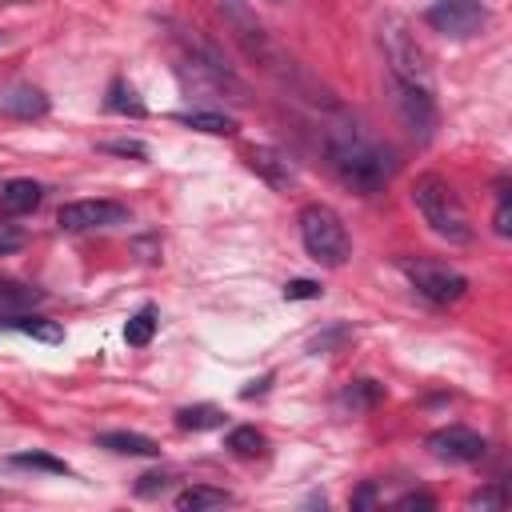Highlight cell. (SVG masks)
<instances>
[{"mask_svg": "<svg viewBox=\"0 0 512 512\" xmlns=\"http://www.w3.org/2000/svg\"><path fill=\"white\" fill-rule=\"evenodd\" d=\"M324 148L336 176L360 196H372L392 180V152L364 136L356 124H332L324 132Z\"/></svg>", "mask_w": 512, "mask_h": 512, "instance_id": "6da1fadb", "label": "cell"}, {"mask_svg": "<svg viewBox=\"0 0 512 512\" xmlns=\"http://www.w3.org/2000/svg\"><path fill=\"white\" fill-rule=\"evenodd\" d=\"M412 204H416V212L424 216V224H428L440 240H448V244H468V240H472L468 212H464L456 188H452L444 176H436V172L416 176V180H412Z\"/></svg>", "mask_w": 512, "mask_h": 512, "instance_id": "7a4b0ae2", "label": "cell"}, {"mask_svg": "<svg viewBox=\"0 0 512 512\" xmlns=\"http://www.w3.org/2000/svg\"><path fill=\"white\" fill-rule=\"evenodd\" d=\"M296 224H300V240H304V248H308V256L316 264L340 268L352 256V240H348V228H344V220H340L336 208H328V204H304L300 216H296Z\"/></svg>", "mask_w": 512, "mask_h": 512, "instance_id": "3957f363", "label": "cell"}, {"mask_svg": "<svg viewBox=\"0 0 512 512\" xmlns=\"http://www.w3.org/2000/svg\"><path fill=\"white\" fill-rule=\"evenodd\" d=\"M380 40H384V52H388V64H392V80L432 88V60H428L424 44L412 36L408 20L388 16L384 28H380Z\"/></svg>", "mask_w": 512, "mask_h": 512, "instance_id": "277c9868", "label": "cell"}, {"mask_svg": "<svg viewBox=\"0 0 512 512\" xmlns=\"http://www.w3.org/2000/svg\"><path fill=\"white\" fill-rule=\"evenodd\" d=\"M404 276L412 280V288L432 300V304H456L464 292H468V280L456 272V268H444V264H428V260H404L400 264Z\"/></svg>", "mask_w": 512, "mask_h": 512, "instance_id": "5b68a950", "label": "cell"}, {"mask_svg": "<svg viewBox=\"0 0 512 512\" xmlns=\"http://www.w3.org/2000/svg\"><path fill=\"white\" fill-rule=\"evenodd\" d=\"M424 20H428V28L444 32L452 40H468L488 24V8L480 0H436V4H428Z\"/></svg>", "mask_w": 512, "mask_h": 512, "instance_id": "8992f818", "label": "cell"}, {"mask_svg": "<svg viewBox=\"0 0 512 512\" xmlns=\"http://www.w3.org/2000/svg\"><path fill=\"white\" fill-rule=\"evenodd\" d=\"M392 92H396V112H400L404 128L416 140H432V132H436V100H432V88L392 80Z\"/></svg>", "mask_w": 512, "mask_h": 512, "instance_id": "52a82bcc", "label": "cell"}, {"mask_svg": "<svg viewBox=\"0 0 512 512\" xmlns=\"http://www.w3.org/2000/svg\"><path fill=\"white\" fill-rule=\"evenodd\" d=\"M128 216L124 204L116 200H72L56 212V224L64 232H88V228H108V224H120Z\"/></svg>", "mask_w": 512, "mask_h": 512, "instance_id": "ba28073f", "label": "cell"}, {"mask_svg": "<svg viewBox=\"0 0 512 512\" xmlns=\"http://www.w3.org/2000/svg\"><path fill=\"white\" fill-rule=\"evenodd\" d=\"M428 448H432L436 460H448V464H472V460L484 456L488 444H484L480 432H472V428H464V424H448V428H436V432L428 436Z\"/></svg>", "mask_w": 512, "mask_h": 512, "instance_id": "9c48e42d", "label": "cell"}, {"mask_svg": "<svg viewBox=\"0 0 512 512\" xmlns=\"http://www.w3.org/2000/svg\"><path fill=\"white\" fill-rule=\"evenodd\" d=\"M244 160H248V168H252L256 176H264L272 188H288V184L296 180L292 160H288L280 148H272V144H252V148L244 152Z\"/></svg>", "mask_w": 512, "mask_h": 512, "instance_id": "30bf717a", "label": "cell"}, {"mask_svg": "<svg viewBox=\"0 0 512 512\" xmlns=\"http://www.w3.org/2000/svg\"><path fill=\"white\" fill-rule=\"evenodd\" d=\"M0 112L16 116V120H40L48 112V96L32 84H12V88L0 92Z\"/></svg>", "mask_w": 512, "mask_h": 512, "instance_id": "8fae6325", "label": "cell"}, {"mask_svg": "<svg viewBox=\"0 0 512 512\" xmlns=\"http://www.w3.org/2000/svg\"><path fill=\"white\" fill-rule=\"evenodd\" d=\"M40 200H44V188L36 184V180H8L4 188H0V216L4 220H12V216H28V212H36L40 208Z\"/></svg>", "mask_w": 512, "mask_h": 512, "instance_id": "7c38bea8", "label": "cell"}, {"mask_svg": "<svg viewBox=\"0 0 512 512\" xmlns=\"http://www.w3.org/2000/svg\"><path fill=\"white\" fill-rule=\"evenodd\" d=\"M36 304H44V292L32 284H16V280H0V320L32 312Z\"/></svg>", "mask_w": 512, "mask_h": 512, "instance_id": "4fadbf2b", "label": "cell"}, {"mask_svg": "<svg viewBox=\"0 0 512 512\" xmlns=\"http://www.w3.org/2000/svg\"><path fill=\"white\" fill-rule=\"evenodd\" d=\"M96 444L108 452H120V456H156L160 452V444L144 432H100Z\"/></svg>", "mask_w": 512, "mask_h": 512, "instance_id": "5bb4252c", "label": "cell"}, {"mask_svg": "<svg viewBox=\"0 0 512 512\" xmlns=\"http://www.w3.org/2000/svg\"><path fill=\"white\" fill-rule=\"evenodd\" d=\"M180 512H200V508H224V504H232V492H224V488H212V484H192V488H184V492H176V500H172Z\"/></svg>", "mask_w": 512, "mask_h": 512, "instance_id": "9a60e30c", "label": "cell"}, {"mask_svg": "<svg viewBox=\"0 0 512 512\" xmlns=\"http://www.w3.org/2000/svg\"><path fill=\"white\" fill-rule=\"evenodd\" d=\"M4 328H16V332H24V336H36V340H44V344H60L64 340V328L56 324V320H44V316H32V312H20V316H8V320H0Z\"/></svg>", "mask_w": 512, "mask_h": 512, "instance_id": "2e32d148", "label": "cell"}, {"mask_svg": "<svg viewBox=\"0 0 512 512\" xmlns=\"http://www.w3.org/2000/svg\"><path fill=\"white\" fill-rule=\"evenodd\" d=\"M180 124L196 128V132H208V136H232L236 132V120L224 116V112H204V108H192V112H176Z\"/></svg>", "mask_w": 512, "mask_h": 512, "instance_id": "e0dca14e", "label": "cell"}, {"mask_svg": "<svg viewBox=\"0 0 512 512\" xmlns=\"http://www.w3.org/2000/svg\"><path fill=\"white\" fill-rule=\"evenodd\" d=\"M220 424H224V412L216 404H188L176 412V428H184V432H208Z\"/></svg>", "mask_w": 512, "mask_h": 512, "instance_id": "ac0fdd59", "label": "cell"}, {"mask_svg": "<svg viewBox=\"0 0 512 512\" xmlns=\"http://www.w3.org/2000/svg\"><path fill=\"white\" fill-rule=\"evenodd\" d=\"M152 332H156V308L144 304V308L124 324V340H128L132 348H144V344L152 340Z\"/></svg>", "mask_w": 512, "mask_h": 512, "instance_id": "d6986e66", "label": "cell"}, {"mask_svg": "<svg viewBox=\"0 0 512 512\" xmlns=\"http://www.w3.org/2000/svg\"><path fill=\"white\" fill-rule=\"evenodd\" d=\"M108 112H120V116H144V104L136 100V92H132L124 80H112V88H108Z\"/></svg>", "mask_w": 512, "mask_h": 512, "instance_id": "ffe728a7", "label": "cell"}, {"mask_svg": "<svg viewBox=\"0 0 512 512\" xmlns=\"http://www.w3.org/2000/svg\"><path fill=\"white\" fill-rule=\"evenodd\" d=\"M224 444H228L236 456H260V452H264V436H260L252 424H240V428H232Z\"/></svg>", "mask_w": 512, "mask_h": 512, "instance_id": "44dd1931", "label": "cell"}, {"mask_svg": "<svg viewBox=\"0 0 512 512\" xmlns=\"http://www.w3.org/2000/svg\"><path fill=\"white\" fill-rule=\"evenodd\" d=\"M12 464H16V468L52 472V476H68V464H64V460H56V456H48V452H20V456H12Z\"/></svg>", "mask_w": 512, "mask_h": 512, "instance_id": "7402d4cb", "label": "cell"}, {"mask_svg": "<svg viewBox=\"0 0 512 512\" xmlns=\"http://www.w3.org/2000/svg\"><path fill=\"white\" fill-rule=\"evenodd\" d=\"M380 396H384V388H380L376 380H356V384L344 392V404H348V408H372Z\"/></svg>", "mask_w": 512, "mask_h": 512, "instance_id": "603a6c76", "label": "cell"}, {"mask_svg": "<svg viewBox=\"0 0 512 512\" xmlns=\"http://www.w3.org/2000/svg\"><path fill=\"white\" fill-rule=\"evenodd\" d=\"M100 148H104V152H112V156H136V160H144V156H148V148H144L140 140H104Z\"/></svg>", "mask_w": 512, "mask_h": 512, "instance_id": "cb8c5ba5", "label": "cell"}, {"mask_svg": "<svg viewBox=\"0 0 512 512\" xmlns=\"http://www.w3.org/2000/svg\"><path fill=\"white\" fill-rule=\"evenodd\" d=\"M320 296V284L316 280H292L284 284V300H316Z\"/></svg>", "mask_w": 512, "mask_h": 512, "instance_id": "d4e9b609", "label": "cell"}, {"mask_svg": "<svg viewBox=\"0 0 512 512\" xmlns=\"http://www.w3.org/2000/svg\"><path fill=\"white\" fill-rule=\"evenodd\" d=\"M496 236H508L512 232V204H508V192H500V204H496V220H492Z\"/></svg>", "mask_w": 512, "mask_h": 512, "instance_id": "484cf974", "label": "cell"}, {"mask_svg": "<svg viewBox=\"0 0 512 512\" xmlns=\"http://www.w3.org/2000/svg\"><path fill=\"white\" fill-rule=\"evenodd\" d=\"M504 500H508V496H504L500 488H484V492H472L468 504H472V508H504Z\"/></svg>", "mask_w": 512, "mask_h": 512, "instance_id": "4316f807", "label": "cell"}, {"mask_svg": "<svg viewBox=\"0 0 512 512\" xmlns=\"http://www.w3.org/2000/svg\"><path fill=\"white\" fill-rule=\"evenodd\" d=\"M220 4H224V8H228V16H232V24H236V28H252V24H256V20H252V12H248V4H244V0H220Z\"/></svg>", "mask_w": 512, "mask_h": 512, "instance_id": "83f0119b", "label": "cell"}, {"mask_svg": "<svg viewBox=\"0 0 512 512\" xmlns=\"http://www.w3.org/2000/svg\"><path fill=\"white\" fill-rule=\"evenodd\" d=\"M24 244V232L16 228V224H0V256H8V252H16Z\"/></svg>", "mask_w": 512, "mask_h": 512, "instance_id": "f1b7e54d", "label": "cell"}, {"mask_svg": "<svg viewBox=\"0 0 512 512\" xmlns=\"http://www.w3.org/2000/svg\"><path fill=\"white\" fill-rule=\"evenodd\" d=\"M164 484H168V476H164V472H148V476H140L136 492H140V496H156V492H164Z\"/></svg>", "mask_w": 512, "mask_h": 512, "instance_id": "f546056e", "label": "cell"}, {"mask_svg": "<svg viewBox=\"0 0 512 512\" xmlns=\"http://www.w3.org/2000/svg\"><path fill=\"white\" fill-rule=\"evenodd\" d=\"M396 508H436V500L428 492H408V496L396 500Z\"/></svg>", "mask_w": 512, "mask_h": 512, "instance_id": "4dcf8cb0", "label": "cell"}, {"mask_svg": "<svg viewBox=\"0 0 512 512\" xmlns=\"http://www.w3.org/2000/svg\"><path fill=\"white\" fill-rule=\"evenodd\" d=\"M368 504H376V488H372V484H364V488L352 496V508H368Z\"/></svg>", "mask_w": 512, "mask_h": 512, "instance_id": "1f68e13d", "label": "cell"}, {"mask_svg": "<svg viewBox=\"0 0 512 512\" xmlns=\"http://www.w3.org/2000/svg\"><path fill=\"white\" fill-rule=\"evenodd\" d=\"M252 384H256V388H244V392H240L244 400H252V396H260V392H264V388L272 384V376H260V380H252Z\"/></svg>", "mask_w": 512, "mask_h": 512, "instance_id": "d6a6232c", "label": "cell"}, {"mask_svg": "<svg viewBox=\"0 0 512 512\" xmlns=\"http://www.w3.org/2000/svg\"><path fill=\"white\" fill-rule=\"evenodd\" d=\"M0 44H4V36H0Z\"/></svg>", "mask_w": 512, "mask_h": 512, "instance_id": "836d02e7", "label": "cell"}, {"mask_svg": "<svg viewBox=\"0 0 512 512\" xmlns=\"http://www.w3.org/2000/svg\"><path fill=\"white\" fill-rule=\"evenodd\" d=\"M20 4H24V0H20Z\"/></svg>", "mask_w": 512, "mask_h": 512, "instance_id": "e575fe53", "label": "cell"}]
</instances>
